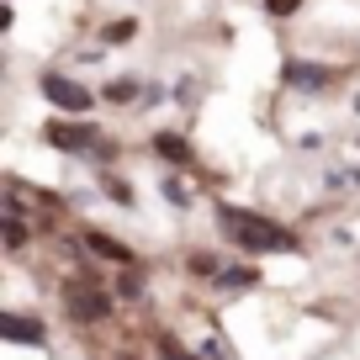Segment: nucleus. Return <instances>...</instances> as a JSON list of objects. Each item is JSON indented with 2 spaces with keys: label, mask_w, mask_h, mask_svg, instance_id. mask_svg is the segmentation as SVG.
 <instances>
[{
  "label": "nucleus",
  "mask_w": 360,
  "mask_h": 360,
  "mask_svg": "<svg viewBox=\"0 0 360 360\" xmlns=\"http://www.w3.org/2000/svg\"><path fill=\"white\" fill-rule=\"evenodd\" d=\"M217 217H223V238H233L244 255H292V249H302L292 228L270 223V217H259V212H244V207H223Z\"/></svg>",
  "instance_id": "nucleus-1"
},
{
  "label": "nucleus",
  "mask_w": 360,
  "mask_h": 360,
  "mask_svg": "<svg viewBox=\"0 0 360 360\" xmlns=\"http://www.w3.org/2000/svg\"><path fill=\"white\" fill-rule=\"evenodd\" d=\"M64 307H69L75 323H106V318H112V297L90 281V276H69L64 281Z\"/></svg>",
  "instance_id": "nucleus-2"
},
{
  "label": "nucleus",
  "mask_w": 360,
  "mask_h": 360,
  "mask_svg": "<svg viewBox=\"0 0 360 360\" xmlns=\"http://www.w3.org/2000/svg\"><path fill=\"white\" fill-rule=\"evenodd\" d=\"M37 90H43L48 101L58 106L64 117H85L90 106H96V96H90L79 79H69V75H58V69H48V75H37Z\"/></svg>",
  "instance_id": "nucleus-3"
},
{
  "label": "nucleus",
  "mask_w": 360,
  "mask_h": 360,
  "mask_svg": "<svg viewBox=\"0 0 360 360\" xmlns=\"http://www.w3.org/2000/svg\"><path fill=\"white\" fill-rule=\"evenodd\" d=\"M43 138H48L53 148H64V154H79V148L96 143V127H90L85 117H79V122H48V127H43Z\"/></svg>",
  "instance_id": "nucleus-4"
},
{
  "label": "nucleus",
  "mask_w": 360,
  "mask_h": 360,
  "mask_svg": "<svg viewBox=\"0 0 360 360\" xmlns=\"http://www.w3.org/2000/svg\"><path fill=\"white\" fill-rule=\"evenodd\" d=\"M0 334L6 339H16V345H43V323H32V318H22V313H6L0 318Z\"/></svg>",
  "instance_id": "nucleus-5"
},
{
  "label": "nucleus",
  "mask_w": 360,
  "mask_h": 360,
  "mask_svg": "<svg viewBox=\"0 0 360 360\" xmlns=\"http://www.w3.org/2000/svg\"><path fill=\"white\" fill-rule=\"evenodd\" d=\"M328 79H334V75H328L323 64H297V58L286 64V85H297V90H323Z\"/></svg>",
  "instance_id": "nucleus-6"
},
{
  "label": "nucleus",
  "mask_w": 360,
  "mask_h": 360,
  "mask_svg": "<svg viewBox=\"0 0 360 360\" xmlns=\"http://www.w3.org/2000/svg\"><path fill=\"white\" fill-rule=\"evenodd\" d=\"M85 249H96L101 259H112V265H133V249L117 244L112 233H85Z\"/></svg>",
  "instance_id": "nucleus-7"
},
{
  "label": "nucleus",
  "mask_w": 360,
  "mask_h": 360,
  "mask_svg": "<svg viewBox=\"0 0 360 360\" xmlns=\"http://www.w3.org/2000/svg\"><path fill=\"white\" fill-rule=\"evenodd\" d=\"M154 154L169 159V165H191V143L180 133H154Z\"/></svg>",
  "instance_id": "nucleus-8"
},
{
  "label": "nucleus",
  "mask_w": 360,
  "mask_h": 360,
  "mask_svg": "<svg viewBox=\"0 0 360 360\" xmlns=\"http://www.w3.org/2000/svg\"><path fill=\"white\" fill-rule=\"evenodd\" d=\"M159 355L165 360H202V355H191V349L180 345V339H169V334H159Z\"/></svg>",
  "instance_id": "nucleus-9"
},
{
  "label": "nucleus",
  "mask_w": 360,
  "mask_h": 360,
  "mask_svg": "<svg viewBox=\"0 0 360 360\" xmlns=\"http://www.w3.org/2000/svg\"><path fill=\"white\" fill-rule=\"evenodd\" d=\"M255 281H259V270H244V265L223 270V286H233V292H244V286H255Z\"/></svg>",
  "instance_id": "nucleus-10"
},
{
  "label": "nucleus",
  "mask_w": 360,
  "mask_h": 360,
  "mask_svg": "<svg viewBox=\"0 0 360 360\" xmlns=\"http://www.w3.org/2000/svg\"><path fill=\"white\" fill-rule=\"evenodd\" d=\"M133 37H138V22H133V16H127V22H112V27H106V43H133Z\"/></svg>",
  "instance_id": "nucleus-11"
},
{
  "label": "nucleus",
  "mask_w": 360,
  "mask_h": 360,
  "mask_svg": "<svg viewBox=\"0 0 360 360\" xmlns=\"http://www.w3.org/2000/svg\"><path fill=\"white\" fill-rule=\"evenodd\" d=\"M133 96H138L133 79H112V85H106V101H133Z\"/></svg>",
  "instance_id": "nucleus-12"
},
{
  "label": "nucleus",
  "mask_w": 360,
  "mask_h": 360,
  "mask_svg": "<svg viewBox=\"0 0 360 360\" xmlns=\"http://www.w3.org/2000/svg\"><path fill=\"white\" fill-rule=\"evenodd\" d=\"M297 6H302V0H265V16H276V22H281V16H292Z\"/></svg>",
  "instance_id": "nucleus-13"
},
{
  "label": "nucleus",
  "mask_w": 360,
  "mask_h": 360,
  "mask_svg": "<svg viewBox=\"0 0 360 360\" xmlns=\"http://www.w3.org/2000/svg\"><path fill=\"white\" fill-rule=\"evenodd\" d=\"M106 191H112V202L133 207V186H122V180H112V175H106Z\"/></svg>",
  "instance_id": "nucleus-14"
},
{
  "label": "nucleus",
  "mask_w": 360,
  "mask_h": 360,
  "mask_svg": "<svg viewBox=\"0 0 360 360\" xmlns=\"http://www.w3.org/2000/svg\"><path fill=\"white\" fill-rule=\"evenodd\" d=\"M202 360H233V355H228L223 339H207V345H202Z\"/></svg>",
  "instance_id": "nucleus-15"
},
{
  "label": "nucleus",
  "mask_w": 360,
  "mask_h": 360,
  "mask_svg": "<svg viewBox=\"0 0 360 360\" xmlns=\"http://www.w3.org/2000/svg\"><path fill=\"white\" fill-rule=\"evenodd\" d=\"M191 270L196 276H217V259L212 255H191Z\"/></svg>",
  "instance_id": "nucleus-16"
},
{
  "label": "nucleus",
  "mask_w": 360,
  "mask_h": 360,
  "mask_svg": "<svg viewBox=\"0 0 360 360\" xmlns=\"http://www.w3.org/2000/svg\"><path fill=\"white\" fill-rule=\"evenodd\" d=\"M117 292H122V297H138L143 286H138V276H122V281H117Z\"/></svg>",
  "instance_id": "nucleus-17"
}]
</instances>
